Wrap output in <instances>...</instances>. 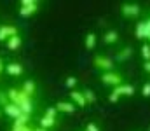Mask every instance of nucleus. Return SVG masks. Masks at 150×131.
Wrapping results in <instances>:
<instances>
[{
    "instance_id": "f704fd0d",
    "label": "nucleus",
    "mask_w": 150,
    "mask_h": 131,
    "mask_svg": "<svg viewBox=\"0 0 150 131\" xmlns=\"http://www.w3.org/2000/svg\"><path fill=\"white\" fill-rule=\"evenodd\" d=\"M0 115H2V110H0Z\"/></svg>"
},
{
    "instance_id": "7c9ffc66",
    "label": "nucleus",
    "mask_w": 150,
    "mask_h": 131,
    "mask_svg": "<svg viewBox=\"0 0 150 131\" xmlns=\"http://www.w3.org/2000/svg\"><path fill=\"white\" fill-rule=\"evenodd\" d=\"M33 131H47V130H44V128H40V126H38V128H33Z\"/></svg>"
},
{
    "instance_id": "4468645a",
    "label": "nucleus",
    "mask_w": 150,
    "mask_h": 131,
    "mask_svg": "<svg viewBox=\"0 0 150 131\" xmlns=\"http://www.w3.org/2000/svg\"><path fill=\"white\" fill-rule=\"evenodd\" d=\"M5 45H7V49H9V51H18V49L23 45V39H21V35L11 37V39L5 42Z\"/></svg>"
},
{
    "instance_id": "bb28decb",
    "label": "nucleus",
    "mask_w": 150,
    "mask_h": 131,
    "mask_svg": "<svg viewBox=\"0 0 150 131\" xmlns=\"http://www.w3.org/2000/svg\"><path fill=\"white\" fill-rule=\"evenodd\" d=\"M7 103H11V101H9V98H7V93H2V94H0V107L4 108Z\"/></svg>"
},
{
    "instance_id": "72a5a7b5",
    "label": "nucleus",
    "mask_w": 150,
    "mask_h": 131,
    "mask_svg": "<svg viewBox=\"0 0 150 131\" xmlns=\"http://www.w3.org/2000/svg\"><path fill=\"white\" fill-rule=\"evenodd\" d=\"M147 131H150V126H149V130H147Z\"/></svg>"
},
{
    "instance_id": "c9c22d12",
    "label": "nucleus",
    "mask_w": 150,
    "mask_h": 131,
    "mask_svg": "<svg viewBox=\"0 0 150 131\" xmlns=\"http://www.w3.org/2000/svg\"><path fill=\"white\" fill-rule=\"evenodd\" d=\"M11 131H16V130H11Z\"/></svg>"
},
{
    "instance_id": "20e7f679",
    "label": "nucleus",
    "mask_w": 150,
    "mask_h": 131,
    "mask_svg": "<svg viewBox=\"0 0 150 131\" xmlns=\"http://www.w3.org/2000/svg\"><path fill=\"white\" fill-rule=\"evenodd\" d=\"M100 81H101L105 86H110L112 89L117 87V86H120V84H124V82H122V81H124L122 75H120L119 72H115V70H113V72H105V74H101V75H100Z\"/></svg>"
},
{
    "instance_id": "5701e85b",
    "label": "nucleus",
    "mask_w": 150,
    "mask_h": 131,
    "mask_svg": "<svg viewBox=\"0 0 150 131\" xmlns=\"http://www.w3.org/2000/svg\"><path fill=\"white\" fill-rule=\"evenodd\" d=\"M119 98H120V94H119V93H117V89L113 87L112 91H110V94H108V101H110V103H117V101H119Z\"/></svg>"
},
{
    "instance_id": "b1692460",
    "label": "nucleus",
    "mask_w": 150,
    "mask_h": 131,
    "mask_svg": "<svg viewBox=\"0 0 150 131\" xmlns=\"http://www.w3.org/2000/svg\"><path fill=\"white\" fill-rule=\"evenodd\" d=\"M142 96H143V98H150V81H147V82L142 86Z\"/></svg>"
},
{
    "instance_id": "2f4dec72",
    "label": "nucleus",
    "mask_w": 150,
    "mask_h": 131,
    "mask_svg": "<svg viewBox=\"0 0 150 131\" xmlns=\"http://www.w3.org/2000/svg\"><path fill=\"white\" fill-rule=\"evenodd\" d=\"M147 42H149V44H150V35H149V39H147Z\"/></svg>"
},
{
    "instance_id": "412c9836",
    "label": "nucleus",
    "mask_w": 150,
    "mask_h": 131,
    "mask_svg": "<svg viewBox=\"0 0 150 131\" xmlns=\"http://www.w3.org/2000/svg\"><path fill=\"white\" fill-rule=\"evenodd\" d=\"M82 93H84V98H86L87 105H89V103H94V101H96V94H94V91H93V89H87V87H86V89H84Z\"/></svg>"
},
{
    "instance_id": "f8f14e48",
    "label": "nucleus",
    "mask_w": 150,
    "mask_h": 131,
    "mask_svg": "<svg viewBox=\"0 0 150 131\" xmlns=\"http://www.w3.org/2000/svg\"><path fill=\"white\" fill-rule=\"evenodd\" d=\"M115 89H117V93L120 96H134V93H136V89H134L133 84H120V86H117Z\"/></svg>"
},
{
    "instance_id": "393cba45",
    "label": "nucleus",
    "mask_w": 150,
    "mask_h": 131,
    "mask_svg": "<svg viewBox=\"0 0 150 131\" xmlns=\"http://www.w3.org/2000/svg\"><path fill=\"white\" fill-rule=\"evenodd\" d=\"M56 114H58L56 107H47V108H45V114H44V115H49V117H54V119H56Z\"/></svg>"
},
{
    "instance_id": "473e14b6",
    "label": "nucleus",
    "mask_w": 150,
    "mask_h": 131,
    "mask_svg": "<svg viewBox=\"0 0 150 131\" xmlns=\"http://www.w3.org/2000/svg\"><path fill=\"white\" fill-rule=\"evenodd\" d=\"M2 72H4V70H0V75H2Z\"/></svg>"
},
{
    "instance_id": "c756f323",
    "label": "nucleus",
    "mask_w": 150,
    "mask_h": 131,
    "mask_svg": "<svg viewBox=\"0 0 150 131\" xmlns=\"http://www.w3.org/2000/svg\"><path fill=\"white\" fill-rule=\"evenodd\" d=\"M5 68V65H4V61H2V58H0V70H4Z\"/></svg>"
},
{
    "instance_id": "9d476101",
    "label": "nucleus",
    "mask_w": 150,
    "mask_h": 131,
    "mask_svg": "<svg viewBox=\"0 0 150 131\" xmlns=\"http://www.w3.org/2000/svg\"><path fill=\"white\" fill-rule=\"evenodd\" d=\"M54 107H56L58 112H63V114H74L75 110H77L72 101H58Z\"/></svg>"
},
{
    "instance_id": "ddd939ff",
    "label": "nucleus",
    "mask_w": 150,
    "mask_h": 131,
    "mask_svg": "<svg viewBox=\"0 0 150 131\" xmlns=\"http://www.w3.org/2000/svg\"><path fill=\"white\" fill-rule=\"evenodd\" d=\"M32 123V115L30 114H21L18 119L12 121V128H21V126H28Z\"/></svg>"
},
{
    "instance_id": "f03ea898",
    "label": "nucleus",
    "mask_w": 150,
    "mask_h": 131,
    "mask_svg": "<svg viewBox=\"0 0 150 131\" xmlns=\"http://www.w3.org/2000/svg\"><path fill=\"white\" fill-rule=\"evenodd\" d=\"M40 9V2L37 0H21V7H19V16L21 18H30L35 16Z\"/></svg>"
},
{
    "instance_id": "c85d7f7f",
    "label": "nucleus",
    "mask_w": 150,
    "mask_h": 131,
    "mask_svg": "<svg viewBox=\"0 0 150 131\" xmlns=\"http://www.w3.org/2000/svg\"><path fill=\"white\" fill-rule=\"evenodd\" d=\"M143 70L150 75V61H145V63H143Z\"/></svg>"
},
{
    "instance_id": "f257e3e1",
    "label": "nucleus",
    "mask_w": 150,
    "mask_h": 131,
    "mask_svg": "<svg viewBox=\"0 0 150 131\" xmlns=\"http://www.w3.org/2000/svg\"><path fill=\"white\" fill-rule=\"evenodd\" d=\"M7 98H9L11 103L18 105L23 114H30V115L33 114L35 105H33V101H32V96H28L21 87H11V89L7 91Z\"/></svg>"
},
{
    "instance_id": "f3484780",
    "label": "nucleus",
    "mask_w": 150,
    "mask_h": 131,
    "mask_svg": "<svg viewBox=\"0 0 150 131\" xmlns=\"http://www.w3.org/2000/svg\"><path fill=\"white\" fill-rule=\"evenodd\" d=\"M131 56H133V47H129V45H127V47H122V49H120V51L117 52V56H115V59L122 63V61H126V59H129Z\"/></svg>"
},
{
    "instance_id": "2eb2a0df",
    "label": "nucleus",
    "mask_w": 150,
    "mask_h": 131,
    "mask_svg": "<svg viewBox=\"0 0 150 131\" xmlns=\"http://www.w3.org/2000/svg\"><path fill=\"white\" fill-rule=\"evenodd\" d=\"M134 37L138 40H147V30H145V21H138L134 28Z\"/></svg>"
},
{
    "instance_id": "dca6fc26",
    "label": "nucleus",
    "mask_w": 150,
    "mask_h": 131,
    "mask_svg": "<svg viewBox=\"0 0 150 131\" xmlns=\"http://www.w3.org/2000/svg\"><path fill=\"white\" fill-rule=\"evenodd\" d=\"M38 123H40V128H44V130H47V131L58 124V121H56L54 117H49V115H42Z\"/></svg>"
},
{
    "instance_id": "39448f33",
    "label": "nucleus",
    "mask_w": 150,
    "mask_h": 131,
    "mask_svg": "<svg viewBox=\"0 0 150 131\" xmlns=\"http://www.w3.org/2000/svg\"><path fill=\"white\" fill-rule=\"evenodd\" d=\"M16 35H19V28L16 25H0V42H7Z\"/></svg>"
},
{
    "instance_id": "4be33fe9",
    "label": "nucleus",
    "mask_w": 150,
    "mask_h": 131,
    "mask_svg": "<svg viewBox=\"0 0 150 131\" xmlns=\"http://www.w3.org/2000/svg\"><path fill=\"white\" fill-rule=\"evenodd\" d=\"M77 82H79V81H77V77H74V75H68V77L65 79V86L68 87V89H72V91H74V87L77 86Z\"/></svg>"
},
{
    "instance_id": "a878e982",
    "label": "nucleus",
    "mask_w": 150,
    "mask_h": 131,
    "mask_svg": "<svg viewBox=\"0 0 150 131\" xmlns=\"http://www.w3.org/2000/svg\"><path fill=\"white\" fill-rule=\"evenodd\" d=\"M86 131H101V130H100V126L96 123H87L86 124Z\"/></svg>"
},
{
    "instance_id": "4c0bfd02",
    "label": "nucleus",
    "mask_w": 150,
    "mask_h": 131,
    "mask_svg": "<svg viewBox=\"0 0 150 131\" xmlns=\"http://www.w3.org/2000/svg\"><path fill=\"white\" fill-rule=\"evenodd\" d=\"M84 131H86V130H84Z\"/></svg>"
},
{
    "instance_id": "0eeeda50",
    "label": "nucleus",
    "mask_w": 150,
    "mask_h": 131,
    "mask_svg": "<svg viewBox=\"0 0 150 131\" xmlns=\"http://www.w3.org/2000/svg\"><path fill=\"white\" fill-rule=\"evenodd\" d=\"M4 72L7 74V75H11V77H21L23 74H25V67L21 65V63H7L5 65V68H4Z\"/></svg>"
},
{
    "instance_id": "423d86ee",
    "label": "nucleus",
    "mask_w": 150,
    "mask_h": 131,
    "mask_svg": "<svg viewBox=\"0 0 150 131\" xmlns=\"http://www.w3.org/2000/svg\"><path fill=\"white\" fill-rule=\"evenodd\" d=\"M140 12H142V7L138 4L131 2V4H124L122 5V16L124 18H138Z\"/></svg>"
},
{
    "instance_id": "7ed1b4c3",
    "label": "nucleus",
    "mask_w": 150,
    "mask_h": 131,
    "mask_svg": "<svg viewBox=\"0 0 150 131\" xmlns=\"http://www.w3.org/2000/svg\"><path fill=\"white\" fill-rule=\"evenodd\" d=\"M93 65H94L98 70H101V74H105V72H113V68H115L113 59L112 58H108V56H105V54H98V56H94Z\"/></svg>"
},
{
    "instance_id": "aec40b11",
    "label": "nucleus",
    "mask_w": 150,
    "mask_h": 131,
    "mask_svg": "<svg viewBox=\"0 0 150 131\" xmlns=\"http://www.w3.org/2000/svg\"><path fill=\"white\" fill-rule=\"evenodd\" d=\"M140 54L145 61H150V44L149 42H143L142 47H140Z\"/></svg>"
},
{
    "instance_id": "1a4fd4ad",
    "label": "nucleus",
    "mask_w": 150,
    "mask_h": 131,
    "mask_svg": "<svg viewBox=\"0 0 150 131\" xmlns=\"http://www.w3.org/2000/svg\"><path fill=\"white\" fill-rule=\"evenodd\" d=\"M2 110H4V114H5L7 117H11L12 121H14V119H18V117L23 114V112H21V108H19L18 105H14V103H7Z\"/></svg>"
},
{
    "instance_id": "9b49d317",
    "label": "nucleus",
    "mask_w": 150,
    "mask_h": 131,
    "mask_svg": "<svg viewBox=\"0 0 150 131\" xmlns=\"http://www.w3.org/2000/svg\"><path fill=\"white\" fill-rule=\"evenodd\" d=\"M21 89L28 94V96H35V93H37V82L33 81V79H28V81H25L23 82V86H21Z\"/></svg>"
},
{
    "instance_id": "6ab92c4d",
    "label": "nucleus",
    "mask_w": 150,
    "mask_h": 131,
    "mask_svg": "<svg viewBox=\"0 0 150 131\" xmlns=\"http://www.w3.org/2000/svg\"><path fill=\"white\" fill-rule=\"evenodd\" d=\"M103 42L108 44V45H110V44H117L119 42V33H117L115 30H108V32L103 35Z\"/></svg>"
},
{
    "instance_id": "a211bd4d",
    "label": "nucleus",
    "mask_w": 150,
    "mask_h": 131,
    "mask_svg": "<svg viewBox=\"0 0 150 131\" xmlns=\"http://www.w3.org/2000/svg\"><path fill=\"white\" fill-rule=\"evenodd\" d=\"M96 42H98V39H96V33H87L86 35V39H84V45H86V49H89V51H93L94 47H96Z\"/></svg>"
},
{
    "instance_id": "cd10ccee",
    "label": "nucleus",
    "mask_w": 150,
    "mask_h": 131,
    "mask_svg": "<svg viewBox=\"0 0 150 131\" xmlns=\"http://www.w3.org/2000/svg\"><path fill=\"white\" fill-rule=\"evenodd\" d=\"M145 30H147V39H149V35H150V18L145 19Z\"/></svg>"
},
{
    "instance_id": "6e6552de",
    "label": "nucleus",
    "mask_w": 150,
    "mask_h": 131,
    "mask_svg": "<svg viewBox=\"0 0 150 131\" xmlns=\"http://www.w3.org/2000/svg\"><path fill=\"white\" fill-rule=\"evenodd\" d=\"M70 100H72V103H74L75 107H80V108H84L86 105H87V101H86V98H84V93L82 91H70Z\"/></svg>"
},
{
    "instance_id": "e433bc0d",
    "label": "nucleus",
    "mask_w": 150,
    "mask_h": 131,
    "mask_svg": "<svg viewBox=\"0 0 150 131\" xmlns=\"http://www.w3.org/2000/svg\"><path fill=\"white\" fill-rule=\"evenodd\" d=\"M0 94H2V93H0Z\"/></svg>"
}]
</instances>
